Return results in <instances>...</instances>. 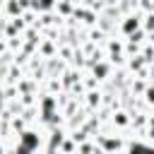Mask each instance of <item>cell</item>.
I'll list each match as a JSON object with an SVG mask.
<instances>
[{"label": "cell", "instance_id": "obj_1", "mask_svg": "<svg viewBox=\"0 0 154 154\" xmlns=\"http://www.w3.org/2000/svg\"><path fill=\"white\" fill-rule=\"evenodd\" d=\"M130 154H154L152 149H147V147H132V152Z\"/></svg>", "mask_w": 154, "mask_h": 154}]
</instances>
